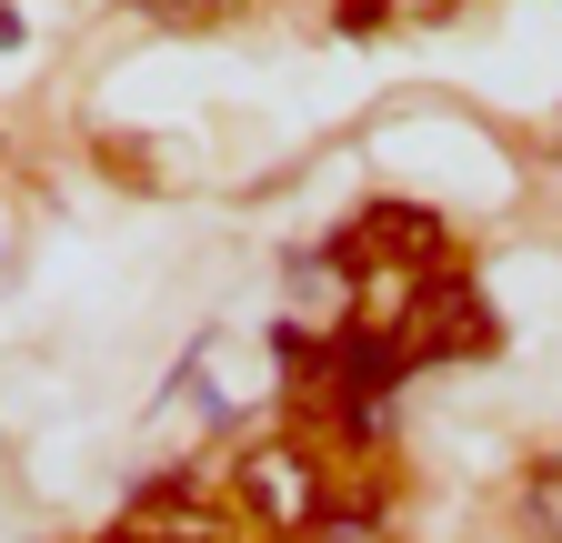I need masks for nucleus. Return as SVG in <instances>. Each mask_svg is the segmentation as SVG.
Listing matches in <instances>:
<instances>
[{
    "instance_id": "obj_1",
    "label": "nucleus",
    "mask_w": 562,
    "mask_h": 543,
    "mask_svg": "<svg viewBox=\"0 0 562 543\" xmlns=\"http://www.w3.org/2000/svg\"><path fill=\"white\" fill-rule=\"evenodd\" d=\"M322 503H331V473H322L312 443H251L232 463V513L261 523V533H281V543H302L322 523Z\"/></svg>"
},
{
    "instance_id": "obj_2",
    "label": "nucleus",
    "mask_w": 562,
    "mask_h": 543,
    "mask_svg": "<svg viewBox=\"0 0 562 543\" xmlns=\"http://www.w3.org/2000/svg\"><path fill=\"white\" fill-rule=\"evenodd\" d=\"M331 262L341 272H432L442 262V222L422 212V201H372L362 222H341Z\"/></svg>"
},
{
    "instance_id": "obj_3",
    "label": "nucleus",
    "mask_w": 562,
    "mask_h": 543,
    "mask_svg": "<svg viewBox=\"0 0 562 543\" xmlns=\"http://www.w3.org/2000/svg\"><path fill=\"white\" fill-rule=\"evenodd\" d=\"M442 353H492V312L462 272H432V292H422V312L402 332V363H442Z\"/></svg>"
},
{
    "instance_id": "obj_4",
    "label": "nucleus",
    "mask_w": 562,
    "mask_h": 543,
    "mask_svg": "<svg viewBox=\"0 0 562 543\" xmlns=\"http://www.w3.org/2000/svg\"><path fill=\"white\" fill-rule=\"evenodd\" d=\"M522 523H532L542 543H562V463H542L532 484H522Z\"/></svg>"
},
{
    "instance_id": "obj_5",
    "label": "nucleus",
    "mask_w": 562,
    "mask_h": 543,
    "mask_svg": "<svg viewBox=\"0 0 562 543\" xmlns=\"http://www.w3.org/2000/svg\"><path fill=\"white\" fill-rule=\"evenodd\" d=\"M302 543H382V513H351V503H322V523Z\"/></svg>"
},
{
    "instance_id": "obj_6",
    "label": "nucleus",
    "mask_w": 562,
    "mask_h": 543,
    "mask_svg": "<svg viewBox=\"0 0 562 543\" xmlns=\"http://www.w3.org/2000/svg\"><path fill=\"white\" fill-rule=\"evenodd\" d=\"M0 51H21V11H11V0H0Z\"/></svg>"
}]
</instances>
